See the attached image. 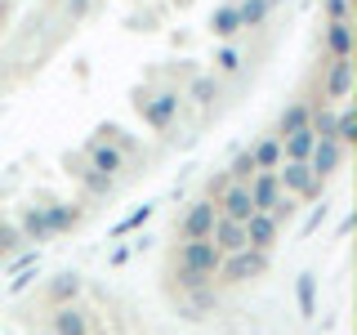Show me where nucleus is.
<instances>
[{
    "instance_id": "3",
    "label": "nucleus",
    "mask_w": 357,
    "mask_h": 335,
    "mask_svg": "<svg viewBox=\"0 0 357 335\" xmlns=\"http://www.w3.org/2000/svg\"><path fill=\"white\" fill-rule=\"evenodd\" d=\"M273 174H277V184H282V193L295 197V201H312L321 193V179L308 170V161H282Z\"/></svg>"
},
{
    "instance_id": "20",
    "label": "nucleus",
    "mask_w": 357,
    "mask_h": 335,
    "mask_svg": "<svg viewBox=\"0 0 357 335\" xmlns=\"http://www.w3.org/2000/svg\"><path fill=\"white\" fill-rule=\"evenodd\" d=\"M219 76L215 72H197L192 76V81H188V98H192V103H201V107H210V103H215V98H219Z\"/></svg>"
},
{
    "instance_id": "24",
    "label": "nucleus",
    "mask_w": 357,
    "mask_h": 335,
    "mask_svg": "<svg viewBox=\"0 0 357 335\" xmlns=\"http://www.w3.org/2000/svg\"><path fill=\"white\" fill-rule=\"evenodd\" d=\"M295 295H299V313L312 318V313H317V273H299Z\"/></svg>"
},
{
    "instance_id": "1",
    "label": "nucleus",
    "mask_w": 357,
    "mask_h": 335,
    "mask_svg": "<svg viewBox=\"0 0 357 335\" xmlns=\"http://www.w3.org/2000/svg\"><path fill=\"white\" fill-rule=\"evenodd\" d=\"M219 264H223V255H219V246L215 241H183L178 246V255H174V277H178V290H201V286H215V277H219Z\"/></svg>"
},
{
    "instance_id": "2",
    "label": "nucleus",
    "mask_w": 357,
    "mask_h": 335,
    "mask_svg": "<svg viewBox=\"0 0 357 335\" xmlns=\"http://www.w3.org/2000/svg\"><path fill=\"white\" fill-rule=\"evenodd\" d=\"M268 255L264 251H232V255H223V264H219V282H228V286H245V282H255V277H264L268 273Z\"/></svg>"
},
{
    "instance_id": "10",
    "label": "nucleus",
    "mask_w": 357,
    "mask_h": 335,
    "mask_svg": "<svg viewBox=\"0 0 357 335\" xmlns=\"http://www.w3.org/2000/svg\"><path fill=\"white\" fill-rule=\"evenodd\" d=\"M81 290H85L81 273L63 268V273H54V277H50V286H45V299H50L54 308H63V304H76V295H81Z\"/></svg>"
},
{
    "instance_id": "9",
    "label": "nucleus",
    "mask_w": 357,
    "mask_h": 335,
    "mask_svg": "<svg viewBox=\"0 0 357 335\" xmlns=\"http://www.w3.org/2000/svg\"><path fill=\"white\" fill-rule=\"evenodd\" d=\"M241 228H245V246L268 255V251L277 246V232H282V223H277L273 215H250V219L241 223Z\"/></svg>"
},
{
    "instance_id": "5",
    "label": "nucleus",
    "mask_w": 357,
    "mask_h": 335,
    "mask_svg": "<svg viewBox=\"0 0 357 335\" xmlns=\"http://www.w3.org/2000/svg\"><path fill=\"white\" fill-rule=\"evenodd\" d=\"M215 219H219L215 201L201 197V201H192V206L183 210V219H178V237H183V241H206L210 228H215Z\"/></svg>"
},
{
    "instance_id": "25",
    "label": "nucleus",
    "mask_w": 357,
    "mask_h": 335,
    "mask_svg": "<svg viewBox=\"0 0 357 335\" xmlns=\"http://www.w3.org/2000/svg\"><path fill=\"white\" fill-rule=\"evenodd\" d=\"M255 174H259V170H255V156H250V148H241L228 161V184H250Z\"/></svg>"
},
{
    "instance_id": "4",
    "label": "nucleus",
    "mask_w": 357,
    "mask_h": 335,
    "mask_svg": "<svg viewBox=\"0 0 357 335\" xmlns=\"http://www.w3.org/2000/svg\"><path fill=\"white\" fill-rule=\"evenodd\" d=\"M134 107H139V117L148 121L152 130H165L174 121L178 112V89H161V94H139L134 98Z\"/></svg>"
},
{
    "instance_id": "32",
    "label": "nucleus",
    "mask_w": 357,
    "mask_h": 335,
    "mask_svg": "<svg viewBox=\"0 0 357 335\" xmlns=\"http://www.w3.org/2000/svg\"><path fill=\"white\" fill-rule=\"evenodd\" d=\"M85 9H89V0H67V14H72V18H81Z\"/></svg>"
},
{
    "instance_id": "11",
    "label": "nucleus",
    "mask_w": 357,
    "mask_h": 335,
    "mask_svg": "<svg viewBox=\"0 0 357 335\" xmlns=\"http://www.w3.org/2000/svg\"><path fill=\"white\" fill-rule=\"evenodd\" d=\"M245 193H250V206H255V215H268V210L277 206V197H282V184H277V174H268L259 170L245 184Z\"/></svg>"
},
{
    "instance_id": "13",
    "label": "nucleus",
    "mask_w": 357,
    "mask_h": 335,
    "mask_svg": "<svg viewBox=\"0 0 357 335\" xmlns=\"http://www.w3.org/2000/svg\"><path fill=\"white\" fill-rule=\"evenodd\" d=\"M45 223H50V237L72 232L76 223H81V206H76V201H45Z\"/></svg>"
},
{
    "instance_id": "17",
    "label": "nucleus",
    "mask_w": 357,
    "mask_h": 335,
    "mask_svg": "<svg viewBox=\"0 0 357 335\" xmlns=\"http://www.w3.org/2000/svg\"><path fill=\"white\" fill-rule=\"evenodd\" d=\"M14 228L22 232V241H50V223H45V206H27L18 215Z\"/></svg>"
},
{
    "instance_id": "16",
    "label": "nucleus",
    "mask_w": 357,
    "mask_h": 335,
    "mask_svg": "<svg viewBox=\"0 0 357 335\" xmlns=\"http://www.w3.org/2000/svg\"><path fill=\"white\" fill-rule=\"evenodd\" d=\"M326 54L331 59H353V22L344 18V22H326Z\"/></svg>"
},
{
    "instance_id": "14",
    "label": "nucleus",
    "mask_w": 357,
    "mask_h": 335,
    "mask_svg": "<svg viewBox=\"0 0 357 335\" xmlns=\"http://www.w3.org/2000/svg\"><path fill=\"white\" fill-rule=\"evenodd\" d=\"M50 331L54 335H89V313L81 304H63V308H54Z\"/></svg>"
},
{
    "instance_id": "30",
    "label": "nucleus",
    "mask_w": 357,
    "mask_h": 335,
    "mask_svg": "<svg viewBox=\"0 0 357 335\" xmlns=\"http://www.w3.org/2000/svg\"><path fill=\"white\" fill-rule=\"evenodd\" d=\"M148 219H152V206H139V210H134V215H126V219L116 223V237H126L130 228H139V223H148Z\"/></svg>"
},
{
    "instance_id": "22",
    "label": "nucleus",
    "mask_w": 357,
    "mask_h": 335,
    "mask_svg": "<svg viewBox=\"0 0 357 335\" xmlns=\"http://www.w3.org/2000/svg\"><path fill=\"white\" fill-rule=\"evenodd\" d=\"M312 148H317V139H312V130H295L282 139V161H308Z\"/></svg>"
},
{
    "instance_id": "23",
    "label": "nucleus",
    "mask_w": 357,
    "mask_h": 335,
    "mask_svg": "<svg viewBox=\"0 0 357 335\" xmlns=\"http://www.w3.org/2000/svg\"><path fill=\"white\" fill-rule=\"evenodd\" d=\"M210 31H215L219 40H232L241 31V18H237V5H219L215 14H210Z\"/></svg>"
},
{
    "instance_id": "15",
    "label": "nucleus",
    "mask_w": 357,
    "mask_h": 335,
    "mask_svg": "<svg viewBox=\"0 0 357 335\" xmlns=\"http://www.w3.org/2000/svg\"><path fill=\"white\" fill-rule=\"evenodd\" d=\"M210 241L219 246V255H232V251H245V228L232 219H215V228H210Z\"/></svg>"
},
{
    "instance_id": "21",
    "label": "nucleus",
    "mask_w": 357,
    "mask_h": 335,
    "mask_svg": "<svg viewBox=\"0 0 357 335\" xmlns=\"http://www.w3.org/2000/svg\"><path fill=\"white\" fill-rule=\"evenodd\" d=\"M295 130H308V103L304 98L286 103L282 117H277V139H286V134H295Z\"/></svg>"
},
{
    "instance_id": "8",
    "label": "nucleus",
    "mask_w": 357,
    "mask_h": 335,
    "mask_svg": "<svg viewBox=\"0 0 357 335\" xmlns=\"http://www.w3.org/2000/svg\"><path fill=\"white\" fill-rule=\"evenodd\" d=\"M321 89H326V98H321V103L349 98V89H353V59H331L326 63V76H321Z\"/></svg>"
},
{
    "instance_id": "7",
    "label": "nucleus",
    "mask_w": 357,
    "mask_h": 335,
    "mask_svg": "<svg viewBox=\"0 0 357 335\" xmlns=\"http://www.w3.org/2000/svg\"><path fill=\"white\" fill-rule=\"evenodd\" d=\"M344 156H349V148H340L335 139H317V148H312V156H308V170L326 184V179L344 165Z\"/></svg>"
},
{
    "instance_id": "12",
    "label": "nucleus",
    "mask_w": 357,
    "mask_h": 335,
    "mask_svg": "<svg viewBox=\"0 0 357 335\" xmlns=\"http://www.w3.org/2000/svg\"><path fill=\"white\" fill-rule=\"evenodd\" d=\"M215 308H219V290H215V286H201V290H188V295H183V304H178V318L201 322V318H210Z\"/></svg>"
},
{
    "instance_id": "26",
    "label": "nucleus",
    "mask_w": 357,
    "mask_h": 335,
    "mask_svg": "<svg viewBox=\"0 0 357 335\" xmlns=\"http://www.w3.org/2000/svg\"><path fill=\"white\" fill-rule=\"evenodd\" d=\"M335 143H340V148H349V143H357V112H353V107L335 112Z\"/></svg>"
},
{
    "instance_id": "18",
    "label": "nucleus",
    "mask_w": 357,
    "mask_h": 335,
    "mask_svg": "<svg viewBox=\"0 0 357 335\" xmlns=\"http://www.w3.org/2000/svg\"><path fill=\"white\" fill-rule=\"evenodd\" d=\"M67 170L81 179V188H85L89 197H107V193H112V179H107V174H98V170H89L85 161H76V156H67Z\"/></svg>"
},
{
    "instance_id": "27",
    "label": "nucleus",
    "mask_w": 357,
    "mask_h": 335,
    "mask_svg": "<svg viewBox=\"0 0 357 335\" xmlns=\"http://www.w3.org/2000/svg\"><path fill=\"white\" fill-rule=\"evenodd\" d=\"M268 9H273L268 0H241V5H237V18H241V27H259V22L268 18Z\"/></svg>"
},
{
    "instance_id": "29",
    "label": "nucleus",
    "mask_w": 357,
    "mask_h": 335,
    "mask_svg": "<svg viewBox=\"0 0 357 335\" xmlns=\"http://www.w3.org/2000/svg\"><path fill=\"white\" fill-rule=\"evenodd\" d=\"M22 246V232L14 228V223L0 219V260H14V251Z\"/></svg>"
},
{
    "instance_id": "31",
    "label": "nucleus",
    "mask_w": 357,
    "mask_h": 335,
    "mask_svg": "<svg viewBox=\"0 0 357 335\" xmlns=\"http://www.w3.org/2000/svg\"><path fill=\"white\" fill-rule=\"evenodd\" d=\"M321 5H326V18L331 22H344V18H349V0H321Z\"/></svg>"
},
{
    "instance_id": "28",
    "label": "nucleus",
    "mask_w": 357,
    "mask_h": 335,
    "mask_svg": "<svg viewBox=\"0 0 357 335\" xmlns=\"http://www.w3.org/2000/svg\"><path fill=\"white\" fill-rule=\"evenodd\" d=\"M241 72V50L237 45H223L215 54V76H237Z\"/></svg>"
},
{
    "instance_id": "6",
    "label": "nucleus",
    "mask_w": 357,
    "mask_h": 335,
    "mask_svg": "<svg viewBox=\"0 0 357 335\" xmlns=\"http://www.w3.org/2000/svg\"><path fill=\"white\" fill-rule=\"evenodd\" d=\"M85 165L112 179V174L126 170V152H121L116 143H98V139H89V143H85Z\"/></svg>"
},
{
    "instance_id": "19",
    "label": "nucleus",
    "mask_w": 357,
    "mask_h": 335,
    "mask_svg": "<svg viewBox=\"0 0 357 335\" xmlns=\"http://www.w3.org/2000/svg\"><path fill=\"white\" fill-rule=\"evenodd\" d=\"M250 156H255V170H268V174H273L277 165H282V139H277V134H264V139L250 148Z\"/></svg>"
}]
</instances>
